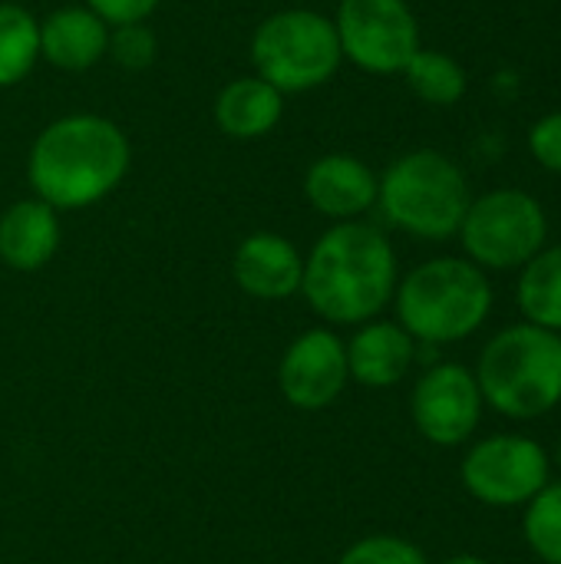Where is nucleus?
Returning <instances> with one entry per match:
<instances>
[{
  "instance_id": "obj_1",
  "label": "nucleus",
  "mask_w": 561,
  "mask_h": 564,
  "mask_svg": "<svg viewBox=\"0 0 561 564\" xmlns=\"http://www.w3.org/2000/svg\"><path fill=\"white\" fill-rule=\"evenodd\" d=\"M132 162L126 132L96 112L60 116L30 145L26 178L33 195L56 212H76L119 188Z\"/></svg>"
},
{
  "instance_id": "obj_2",
  "label": "nucleus",
  "mask_w": 561,
  "mask_h": 564,
  "mask_svg": "<svg viewBox=\"0 0 561 564\" xmlns=\"http://www.w3.org/2000/svg\"><path fill=\"white\" fill-rule=\"evenodd\" d=\"M397 281L390 238L367 221H337L304 258L301 291L324 321L367 324L393 301Z\"/></svg>"
},
{
  "instance_id": "obj_3",
  "label": "nucleus",
  "mask_w": 561,
  "mask_h": 564,
  "mask_svg": "<svg viewBox=\"0 0 561 564\" xmlns=\"http://www.w3.org/2000/svg\"><path fill=\"white\" fill-rule=\"evenodd\" d=\"M397 324L417 344H456L476 334L493 311V284L470 258L417 264L393 291Z\"/></svg>"
},
{
  "instance_id": "obj_4",
  "label": "nucleus",
  "mask_w": 561,
  "mask_h": 564,
  "mask_svg": "<svg viewBox=\"0 0 561 564\" xmlns=\"http://www.w3.org/2000/svg\"><path fill=\"white\" fill-rule=\"evenodd\" d=\"M476 383L483 403L506 420H539L561 403V334L513 324L479 354Z\"/></svg>"
},
{
  "instance_id": "obj_5",
  "label": "nucleus",
  "mask_w": 561,
  "mask_h": 564,
  "mask_svg": "<svg viewBox=\"0 0 561 564\" xmlns=\"http://www.w3.org/2000/svg\"><path fill=\"white\" fill-rule=\"evenodd\" d=\"M463 169L440 149H413L387 165L377 188L384 218L423 241H446L460 231L470 208Z\"/></svg>"
},
{
  "instance_id": "obj_6",
  "label": "nucleus",
  "mask_w": 561,
  "mask_h": 564,
  "mask_svg": "<svg viewBox=\"0 0 561 564\" xmlns=\"http://www.w3.org/2000/svg\"><path fill=\"white\" fill-rule=\"evenodd\" d=\"M344 63L334 20L291 7L265 17L251 33V66L255 76L271 83L278 93H311L337 76Z\"/></svg>"
},
{
  "instance_id": "obj_7",
  "label": "nucleus",
  "mask_w": 561,
  "mask_h": 564,
  "mask_svg": "<svg viewBox=\"0 0 561 564\" xmlns=\"http://www.w3.org/2000/svg\"><path fill=\"white\" fill-rule=\"evenodd\" d=\"M456 235L476 268L516 271L546 248L549 218L536 195L522 188H493L470 202Z\"/></svg>"
},
{
  "instance_id": "obj_8",
  "label": "nucleus",
  "mask_w": 561,
  "mask_h": 564,
  "mask_svg": "<svg viewBox=\"0 0 561 564\" xmlns=\"http://www.w3.org/2000/svg\"><path fill=\"white\" fill-rule=\"evenodd\" d=\"M341 53L364 73L397 76L420 43V23L407 0H341L334 13Z\"/></svg>"
},
{
  "instance_id": "obj_9",
  "label": "nucleus",
  "mask_w": 561,
  "mask_h": 564,
  "mask_svg": "<svg viewBox=\"0 0 561 564\" xmlns=\"http://www.w3.org/2000/svg\"><path fill=\"white\" fill-rule=\"evenodd\" d=\"M549 453L536 440L509 433L479 440L460 466L466 492L493 509L526 506L549 486Z\"/></svg>"
},
{
  "instance_id": "obj_10",
  "label": "nucleus",
  "mask_w": 561,
  "mask_h": 564,
  "mask_svg": "<svg viewBox=\"0 0 561 564\" xmlns=\"http://www.w3.org/2000/svg\"><path fill=\"white\" fill-rule=\"evenodd\" d=\"M483 393L476 373L463 364H433L413 387L410 416L433 446L466 443L483 420Z\"/></svg>"
},
{
  "instance_id": "obj_11",
  "label": "nucleus",
  "mask_w": 561,
  "mask_h": 564,
  "mask_svg": "<svg viewBox=\"0 0 561 564\" xmlns=\"http://www.w3.org/2000/svg\"><path fill=\"white\" fill-rule=\"evenodd\" d=\"M347 347L334 330H308L301 334L281 357L278 383L291 406L298 410H324L347 387Z\"/></svg>"
},
{
  "instance_id": "obj_12",
  "label": "nucleus",
  "mask_w": 561,
  "mask_h": 564,
  "mask_svg": "<svg viewBox=\"0 0 561 564\" xmlns=\"http://www.w3.org/2000/svg\"><path fill=\"white\" fill-rule=\"evenodd\" d=\"M380 175L350 152H331L311 162L304 175L308 205L334 221H360L377 205Z\"/></svg>"
},
{
  "instance_id": "obj_13",
  "label": "nucleus",
  "mask_w": 561,
  "mask_h": 564,
  "mask_svg": "<svg viewBox=\"0 0 561 564\" xmlns=\"http://www.w3.org/2000/svg\"><path fill=\"white\" fill-rule=\"evenodd\" d=\"M231 274L245 294L258 301H284L301 291L304 258L284 235L255 231L238 245Z\"/></svg>"
},
{
  "instance_id": "obj_14",
  "label": "nucleus",
  "mask_w": 561,
  "mask_h": 564,
  "mask_svg": "<svg viewBox=\"0 0 561 564\" xmlns=\"http://www.w3.org/2000/svg\"><path fill=\"white\" fill-rule=\"evenodd\" d=\"M109 50V26L83 3L60 7L40 20V59L63 73H83L96 66Z\"/></svg>"
},
{
  "instance_id": "obj_15",
  "label": "nucleus",
  "mask_w": 561,
  "mask_h": 564,
  "mask_svg": "<svg viewBox=\"0 0 561 564\" xmlns=\"http://www.w3.org/2000/svg\"><path fill=\"white\" fill-rule=\"evenodd\" d=\"M417 360V340L393 321H367L347 344V373L360 387H393Z\"/></svg>"
},
{
  "instance_id": "obj_16",
  "label": "nucleus",
  "mask_w": 561,
  "mask_h": 564,
  "mask_svg": "<svg viewBox=\"0 0 561 564\" xmlns=\"http://www.w3.org/2000/svg\"><path fill=\"white\" fill-rule=\"evenodd\" d=\"M60 248V218L46 202L20 198L0 215V261L13 271L43 268Z\"/></svg>"
},
{
  "instance_id": "obj_17",
  "label": "nucleus",
  "mask_w": 561,
  "mask_h": 564,
  "mask_svg": "<svg viewBox=\"0 0 561 564\" xmlns=\"http://www.w3.org/2000/svg\"><path fill=\"white\" fill-rule=\"evenodd\" d=\"M284 116V93L261 76H238L215 96V126L238 142L261 139L278 129Z\"/></svg>"
},
{
  "instance_id": "obj_18",
  "label": "nucleus",
  "mask_w": 561,
  "mask_h": 564,
  "mask_svg": "<svg viewBox=\"0 0 561 564\" xmlns=\"http://www.w3.org/2000/svg\"><path fill=\"white\" fill-rule=\"evenodd\" d=\"M516 301L526 324L561 334V245L542 248L526 268H519Z\"/></svg>"
},
{
  "instance_id": "obj_19",
  "label": "nucleus",
  "mask_w": 561,
  "mask_h": 564,
  "mask_svg": "<svg viewBox=\"0 0 561 564\" xmlns=\"http://www.w3.org/2000/svg\"><path fill=\"white\" fill-rule=\"evenodd\" d=\"M40 63V20L20 3H0V89L23 83Z\"/></svg>"
},
{
  "instance_id": "obj_20",
  "label": "nucleus",
  "mask_w": 561,
  "mask_h": 564,
  "mask_svg": "<svg viewBox=\"0 0 561 564\" xmlns=\"http://www.w3.org/2000/svg\"><path fill=\"white\" fill-rule=\"evenodd\" d=\"M407 86L430 106H456L466 96V69L443 50H427L420 46L407 69L400 73Z\"/></svg>"
},
{
  "instance_id": "obj_21",
  "label": "nucleus",
  "mask_w": 561,
  "mask_h": 564,
  "mask_svg": "<svg viewBox=\"0 0 561 564\" xmlns=\"http://www.w3.org/2000/svg\"><path fill=\"white\" fill-rule=\"evenodd\" d=\"M522 532L529 549L546 564H561V482H549L526 502Z\"/></svg>"
},
{
  "instance_id": "obj_22",
  "label": "nucleus",
  "mask_w": 561,
  "mask_h": 564,
  "mask_svg": "<svg viewBox=\"0 0 561 564\" xmlns=\"http://www.w3.org/2000/svg\"><path fill=\"white\" fill-rule=\"evenodd\" d=\"M155 53H159V40H155L149 23H126V26H112L109 30L106 56H112L122 69L139 73V69L152 66Z\"/></svg>"
},
{
  "instance_id": "obj_23",
  "label": "nucleus",
  "mask_w": 561,
  "mask_h": 564,
  "mask_svg": "<svg viewBox=\"0 0 561 564\" xmlns=\"http://www.w3.org/2000/svg\"><path fill=\"white\" fill-rule=\"evenodd\" d=\"M337 564H430L427 555L407 542V539H397V535H370V539H360L354 542Z\"/></svg>"
},
{
  "instance_id": "obj_24",
  "label": "nucleus",
  "mask_w": 561,
  "mask_h": 564,
  "mask_svg": "<svg viewBox=\"0 0 561 564\" xmlns=\"http://www.w3.org/2000/svg\"><path fill=\"white\" fill-rule=\"evenodd\" d=\"M529 152H532V159L542 169L561 175V112H549V116H542L532 126V132H529Z\"/></svg>"
},
{
  "instance_id": "obj_25",
  "label": "nucleus",
  "mask_w": 561,
  "mask_h": 564,
  "mask_svg": "<svg viewBox=\"0 0 561 564\" xmlns=\"http://www.w3.org/2000/svg\"><path fill=\"white\" fill-rule=\"evenodd\" d=\"M162 0H86V7L112 30L126 23H145Z\"/></svg>"
},
{
  "instance_id": "obj_26",
  "label": "nucleus",
  "mask_w": 561,
  "mask_h": 564,
  "mask_svg": "<svg viewBox=\"0 0 561 564\" xmlns=\"http://www.w3.org/2000/svg\"><path fill=\"white\" fill-rule=\"evenodd\" d=\"M443 564H493V562H486V558H479V555H453V558H446Z\"/></svg>"
},
{
  "instance_id": "obj_27",
  "label": "nucleus",
  "mask_w": 561,
  "mask_h": 564,
  "mask_svg": "<svg viewBox=\"0 0 561 564\" xmlns=\"http://www.w3.org/2000/svg\"><path fill=\"white\" fill-rule=\"evenodd\" d=\"M555 459H559V469H561V443H559V456H555Z\"/></svg>"
}]
</instances>
